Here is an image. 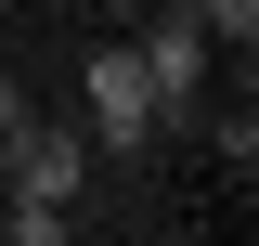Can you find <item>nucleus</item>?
Listing matches in <instances>:
<instances>
[{"label":"nucleus","mask_w":259,"mask_h":246,"mask_svg":"<svg viewBox=\"0 0 259 246\" xmlns=\"http://www.w3.org/2000/svg\"><path fill=\"white\" fill-rule=\"evenodd\" d=\"M78 182H91V130H78V117H13V130H0V194L78 208Z\"/></svg>","instance_id":"2"},{"label":"nucleus","mask_w":259,"mask_h":246,"mask_svg":"<svg viewBox=\"0 0 259 246\" xmlns=\"http://www.w3.org/2000/svg\"><path fill=\"white\" fill-rule=\"evenodd\" d=\"M130 52H143V78H156V104H168V117H182V104H207V52H221V39H207V13H194V0H168Z\"/></svg>","instance_id":"3"},{"label":"nucleus","mask_w":259,"mask_h":246,"mask_svg":"<svg viewBox=\"0 0 259 246\" xmlns=\"http://www.w3.org/2000/svg\"><path fill=\"white\" fill-rule=\"evenodd\" d=\"M78 104H91V155H156V130H168V104H156V78H143V52L130 39H104L91 65H78Z\"/></svg>","instance_id":"1"},{"label":"nucleus","mask_w":259,"mask_h":246,"mask_svg":"<svg viewBox=\"0 0 259 246\" xmlns=\"http://www.w3.org/2000/svg\"><path fill=\"white\" fill-rule=\"evenodd\" d=\"M13 117H26V78H0V130H13Z\"/></svg>","instance_id":"6"},{"label":"nucleus","mask_w":259,"mask_h":246,"mask_svg":"<svg viewBox=\"0 0 259 246\" xmlns=\"http://www.w3.org/2000/svg\"><path fill=\"white\" fill-rule=\"evenodd\" d=\"M39 13H52V0H39Z\"/></svg>","instance_id":"8"},{"label":"nucleus","mask_w":259,"mask_h":246,"mask_svg":"<svg viewBox=\"0 0 259 246\" xmlns=\"http://www.w3.org/2000/svg\"><path fill=\"white\" fill-rule=\"evenodd\" d=\"M0 233H13V246H65V233H78V208H39V194H13V208H0Z\"/></svg>","instance_id":"4"},{"label":"nucleus","mask_w":259,"mask_h":246,"mask_svg":"<svg viewBox=\"0 0 259 246\" xmlns=\"http://www.w3.org/2000/svg\"><path fill=\"white\" fill-rule=\"evenodd\" d=\"M0 13H26V0H0Z\"/></svg>","instance_id":"7"},{"label":"nucleus","mask_w":259,"mask_h":246,"mask_svg":"<svg viewBox=\"0 0 259 246\" xmlns=\"http://www.w3.org/2000/svg\"><path fill=\"white\" fill-rule=\"evenodd\" d=\"M194 13H207V39H233V52L259 39V0H194Z\"/></svg>","instance_id":"5"}]
</instances>
